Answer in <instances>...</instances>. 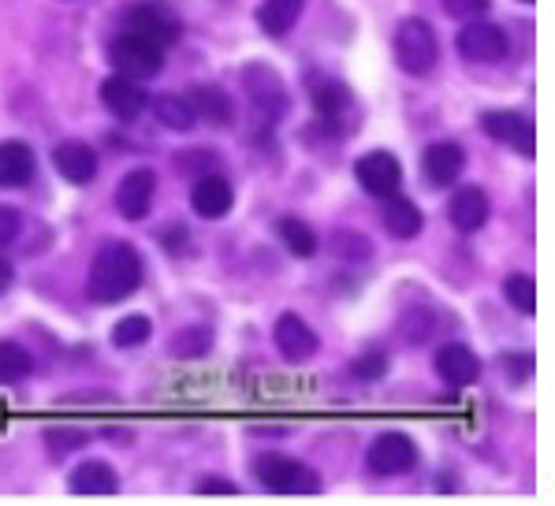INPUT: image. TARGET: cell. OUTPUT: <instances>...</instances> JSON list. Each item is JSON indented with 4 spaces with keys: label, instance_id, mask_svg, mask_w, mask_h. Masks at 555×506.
<instances>
[{
    "label": "cell",
    "instance_id": "cell-16",
    "mask_svg": "<svg viewBox=\"0 0 555 506\" xmlns=\"http://www.w3.org/2000/svg\"><path fill=\"white\" fill-rule=\"evenodd\" d=\"M448 220L455 224V231L463 235H474L489 224V194L481 186H463V191L451 194L448 202Z\"/></svg>",
    "mask_w": 555,
    "mask_h": 506
},
{
    "label": "cell",
    "instance_id": "cell-1",
    "mask_svg": "<svg viewBox=\"0 0 555 506\" xmlns=\"http://www.w3.org/2000/svg\"><path fill=\"white\" fill-rule=\"evenodd\" d=\"M139 287H142V254L134 250L131 243L116 238V243H105L93 254L90 276H87L90 302H98V306L124 302V298H131Z\"/></svg>",
    "mask_w": 555,
    "mask_h": 506
},
{
    "label": "cell",
    "instance_id": "cell-23",
    "mask_svg": "<svg viewBox=\"0 0 555 506\" xmlns=\"http://www.w3.org/2000/svg\"><path fill=\"white\" fill-rule=\"evenodd\" d=\"M306 0H261L258 8V27L269 34V38H284L298 27L302 20Z\"/></svg>",
    "mask_w": 555,
    "mask_h": 506
},
{
    "label": "cell",
    "instance_id": "cell-6",
    "mask_svg": "<svg viewBox=\"0 0 555 506\" xmlns=\"http://www.w3.org/2000/svg\"><path fill=\"white\" fill-rule=\"evenodd\" d=\"M365 462L377 477H403L417 466V447L406 432H380L365 451Z\"/></svg>",
    "mask_w": 555,
    "mask_h": 506
},
{
    "label": "cell",
    "instance_id": "cell-9",
    "mask_svg": "<svg viewBox=\"0 0 555 506\" xmlns=\"http://www.w3.org/2000/svg\"><path fill=\"white\" fill-rule=\"evenodd\" d=\"M272 342H276L280 358H284V362H292V365H306L313 354H318V347H321L318 332H313L298 313H284V316H280L276 328H272Z\"/></svg>",
    "mask_w": 555,
    "mask_h": 506
},
{
    "label": "cell",
    "instance_id": "cell-3",
    "mask_svg": "<svg viewBox=\"0 0 555 506\" xmlns=\"http://www.w3.org/2000/svg\"><path fill=\"white\" fill-rule=\"evenodd\" d=\"M254 477H258L261 488L276 495H318L321 492V477L313 473L310 466H302L298 458H287V454H264L254 466Z\"/></svg>",
    "mask_w": 555,
    "mask_h": 506
},
{
    "label": "cell",
    "instance_id": "cell-19",
    "mask_svg": "<svg viewBox=\"0 0 555 506\" xmlns=\"http://www.w3.org/2000/svg\"><path fill=\"white\" fill-rule=\"evenodd\" d=\"M384 202V231H388L391 238H417L422 235V228H425V217H422V209H417L410 197H403V194H388V197H380Z\"/></svg>",
    "mask_w": 555,
    "mask_h": 506
},
{
    "label": "cell",
    "instance_id": "cell-10",
    "mask_svg": "<svg viewBox=\"0 0 555 506\" xmlns=\"http://www.w3.org/2000/svg\"><path fill=\"white\" fill-rule=\"evenodd\" d=\"M98 93H101V105H105L116 119H124V124L139 119L150 108V98H146V90H142V82L127 79V75H108Z\"/></svg>",
    "mask_w": 555,
    "mask_h": 506
},
{
    "label": "cell",
    "instance_id": "cell-33",
    "mask_svg": "<svg viewBox=\"0 0 555 506\" xmlns=\"http://www.w3.org/2000/svg\"><path fill=\"white\" fill-rule=\"evenodd\" d=\"M23 235V212L12 209V205H0V246L15 243Z\"/></svg>",
    "mask_w": 555,
    "mask_h": 506
},
{
    "label": "cell",
    "instance_id": "cell-12",
    "mask_svg": "<svg viewBox=\"0 0 555 506\" xmlns=\"http://www.w3.org/2000/svg\"><path fill=\"white\" fill-rule=\"evenodd\" d=\"M433 368H437L440 380L451 384V388H469V384L481 380V358L466 342H443L437 358H433Z\"/></svg>",
    "mask_w": 555,
    "mask_h": 506
},
{
    "label": "cell",
    "instance_id": "cell-11",
    "mask_svg": "<svg viewBox=\"0 0 555 506\" xmlns=\"http://www.w3.org/2000/svg\"><path fill=\"white\" fill-rule=\"evenodd\" d=\"M153 194H157V176L150 168H131L116 186V209L124 220H142L153 209Z\"/></svg>",
    "mask_w": 555,
    "mask_h": 506
},
{
    "label": "cell",
    "instance_id": "cell-18",
    "mask_svg": "<svg viewBox=\"0 0 555 506\" xmlns=\"http://www.w3.org/2000/svg\"><path fill=\"white\" fill-rule=\"evenodd\" d=\"M235 205V191L224 176H205L194 183V194H191V209L198 212L202 220H220L228 217Z\"/></svg>",
    "mask_w": 555,
    "mask_h": 506
},
{
    "label": "cell",
    "instance_id": "cell-15",
    "mask_svg": "<svg viewBox=\"0 0 555 506\" xmlns=\"http://www.w3.org/2000/svg\"><path fill=\"white\" fill-rule=\"evenodd\" d=\"M53 168L67 179V183L87 186V183L98 179L101 160H98V153H93L87 142H60L53 150Z\"/></svg>",
    "mask_w": 555,
    "mask_h": 506
},
{
    "label": "cell",
    "instance_id": "cell-24",
    "mask_svg": "<svg viewBox=\"0 0 555 506\" xmlns=\"http://www.w3.org/2000/svg\"><path fill=\"white\" fill-rule=\"evenodd\" d=\"M186 101H191L194 116H202L205 124H212V127H228L235 119L232 98H228L220 86H194Z\"/></svg>",
    "mask_w": 555,
    "mask_h": 506
},
{
    "label": "cell",
    "instance_id": "cell-31",
    "mask_svg": "<svg viewBox=\"0 0 555 506\" xmlns=\"http://www.w3.org/2000/svg\"><path fill=\"white\" fill-rule=\"evenodd\" d=\"M351 373L358 376V380H365V384L384 380V373H388V354H380V350H370V354L354 358Z\"/></svg>",
    "mask_w": 555,
    "mask_h": 506
},
{
    "label": "cell",
    "instance_id": "cell-32",
    "mask_svg": "<svg viewBox=\"0 0 555 506\" xmlns=\"http://www.w3.org/2000/svg\"><path fill=\"white\" fill-rule=\"evenodd\" d=\"M46 443H49V451H53V454H67V451H75V447H82V443H87V432H82V428H49Z\"/></svg>",
    "mask_w": 555,
    "mask_h": 506
},
{
    "label": "cell",
    "instance_id": "cell-2",
    "mask_svg": "<svg viewBox=\"0 0 555 506\" xmlns=\"http://www.w3.org/2000/svg\"><path fill=\"white\" fill-rule=\"evenodd\" d=\"M391 49H396V64L403 67L406 75H417V79H422V75H433V67H437V60H440L437 30H433L425 20L399 23Z\"/></svg>",
    "mask_w": 555,
    "mask_h": 506
},
{
    "label": "cell",
    "instance_id": "cell-36",
    "mask_svg": "<svg viewBox=\"0 0 555 506\" xmlns=\"http://www.w3.org/2000/svg\"><path fill=\"white\" fill-rule=\"evenodd\" d=\"M507 365L515 368V373H511V380L515 384H522L529 373H533V362H529V358H507Z\"/></svg>",
    "mask_w": 555,
    "mask_h": 506
},
{
    "label": "cell",
    "instance_id": "cell-38",
    "mask_svg": "<svg viewBox=\"0 0 555 506\" xmlns=\"http://www.w3.org/2000/svg\"><path fill=\"white\" fill-rule=\"evenodd\" d=\"M522 4H533V0H522Z\"/></svg>",
    "mask_w": 555,
    "mask_h": 506
},
{
    "label": "cell",
    "instance_id": "cell-29",
    "mask_svg": "<svg viewBox=\"0 0 555 506\" xmlns=\"http://www.w3.org/2000/svg\"><path fill=\"white\" fill-rule=\"evenodd\" d=\"M209 347H212V332L202 328V324H191V328H183L172 339L176 358H202V354H209Z\"/></svg>",
    "mask_w": 555,
    "mask_h": 506
},
{
    "label": "cell",
    "instance_id": "cell-37",
    "mask_svg": "<svg viewBox=\"0 0 555 506\" xmlns=\"http://www.w3.org/2000/svg\"><path fill=\"white\" fill-rule=\"evenodd\" d=\"M15 283V269H12V261H8L4 254H0V295H4L8 287Z\"/></svg>",
    "mask_w": 555,
    "mask_h": 506
},
{
    "label": "cell",
    "instance_id": "cell-21",
    "mask_svg": "<svg viewBox=\"0 0 555 506\" xmlns=\"http://www.w3.org/2000/svg\"><path fill=\"white\" fill-rule=\"evenodd\" d=\"M67 488H72L75 495H116L119 492V473L108 462H82V466L72 469V477H67Z\"/></svg>",
    "mask_w": 555,
    "mask_h": 506
},
{
    "label": "cell",
    "instance_id": "cell-13",
    "mask_svg": "<svg viewBox=\"0 0 555 506\" xmlns=\"http://www.w3.org/2000/svg\"><path fill=\"white\" fill-rule=\"evenodd\" d=\"M481 127L492 142L511 145V150L522 153V157H533V124H529L522 113H511V108H503V113H485Z\"/></svg>",
    "mask_w": 555,
    "mask_h": 506
},
{
    "label": "cell",
    "instance_id": "cell-30",
    "mask_svg": "<svg viewBox=\"0 0 555 506\" xmlns=\"http://www.w3.org/2000/svg\"><path fill=\"white\" fill-rule=\"evenodd\" d=\"M503 295H507V302L515 306L518 313H533L537 310V290H533V280L522 276V272H515V276H507L503 283Z\"/></svg>",
    "mask_w": 555,
    "mask_h": 506
},
{
    "label": "cell",
    "instance_id": "cell-7",
    "mask_svg": "<svg viewBox=\"0 0 555 506\" xmlns=\"http://www.w3.org/2000/svg\"><path fill=\"white\" fill-rule=\"evenodd\" d=\"M243 86H246V93H250L254 105H258L261 116L284 119L287 113H292V93H287L284 79H280L269 64H250V67H246Z\"/></svg>",
    "mask_w": 555,
    "mask_h": 506
},
{
    "label": "cell",
    "instance_id": "cell-27",
    "mask_svg": "<svg viewBox=\"0 0 555 506\" xmlns=\"http://www.w3.org/2000/svg\"><path fill=\"white\" fill-rule=\"evenodd\" d=\"M30 354L20 347V342H8V339H0V384H20V380H27L30 376Z\"/></svg>",
    "mask_w": 555,
    "mask_h": 506
},
{
    "label": "cell",
    "instance_id": "cell-20",
    "mask_svg": "<svg viewBox=\"0 0 555 506\" xmlns=\"http://www.w3.org/2000/svg\"><path fill=\"white\" fill-rule=\"evenodd\" d=\"M310 98H313V108H318V116L324 119V124H332V127H339L344 124V116L351 113V105H354V98H351V90H347L339 79H313L310 82Z\"/></svg>",
    "mask_w": 555,
    "mask_h": 506
},
{
    "label": "cell",
    "instance_id": "cell-8",
    "mask_svg": "<svg viewBox=\"0 0 555 506\" xmlns=\"http://www.w3.org/2000/svg\"><path fill=\"white\" fill-rule=\"evenodd\" d=\"M354 179H358V186H362L365 194L388 197V194H396L399 186H403V165H399L396 153L373 150V153H365V157H358Z\"/></svg>",
    "mask_w": 555,
    "mask_h": 506
},
{
    "label": "cell",
    "instance_id": "cell-14",
    "mask_svg": "<svg viewBox=\"0 0 555 506\" xmlns=\"http://www.w3.org/2000/svg\"><path fill=\"white\" fill-rule=\"evenodd\" d=\"M127 30L134 34H146V38H153L157 46H176L179 34H183V27H179V20L168 8H157V4H134L131 12H127Z\"/></svg>",
    "mask_w": 555,
    "mask_h": 506
},
{
    "label": "cell",
    "instance_id": "cell-26",
    "mask_svg": "<svg viewBox=\"0 0 555 506\" xmlns=\"http://www.w3.org/2000/svg\"><path fill=\"white\" fill-rule=\"evenodd\" d=\"M280 238H284V246L292 250L295 257H313L318 254V235H313L310 224H302L298 217H284L280 220Z\"/></svg>",
    "mask_w": 555,
    "mask_h": 506
},
{
    "label": "cell",
    "instance_id": "cell-28",
    "mask_svg": "<svg viewBox=\"0 0 555 506\" xmlns=\"http://www.w3.org/2000/svg\"><path fill=\"white\" fill-rule=\"evenodd\" d=\"M150 336H153V324H150V316H142V313L119 316L116 328H113V342H116L119 350L142 347V342H150Z\"/></svg>",
    "mask_w": 555,
    "mask_h": 506
},
{
    "label": "cell",
    "instance_id": "cell-25",
    "mask_svg": "<svg viewBox=\"0 0 555 506\" xmlns=\"http://www.w3.org/2000/svg\"><path fill=\"white\" fill-rule=\"evenodd\" d=\"M153 116L160 119V127H172V131H191V127L198 124L191 101H186V98H172V93H165V98L153 101Z\"/></svg>",
    "mask_w": 555,
    "mask_h": 506
},
{
    "label": "cell",
    "instance_id": "cell-5",
    "mask_svg": "<svg viewBox=\"0 0 555 506\" xmlns=\"http://www.w3.org/2000/svg\"><path fill=\"white\" fill-rule=\"evenodd\" d=\"M507 49V30L489 20H466V27L459 30V56L466 64H500Z\"/></svg>",
    "mask_w": 555,
    "mask_h": 506
},
{
    "label": "cell",
    "instance_id": "cell-17",
    "mask_svg": "<svg viewBox=\"0 0 555 506\" xmlns=\"http://www.w3.org/2000/svg\"><path fill=\"white\" fill-rule=\"evenodd\" d=\"M466 168V153L463 145L455 142H433L429 150L422 153V176L429 179L433 186H451Z\"/></svg>",
    "mask_w": 555,
    "mask_h": 506
},
{
    "label": "cell",
    "instance_id": "cell-4",
    "mask_svg": "<svg viewBox=\"0 0 555 506\" xmlns=\"http://www.w3.org/2000/svg\"><path fill=\"white\" fill-rule=\"evenodd\" d=\"M108 56H113L119 75L139 79V82L160 75V67H165V46H157L153 38H146V34H134V30L119 34V38L113 41V49H108Z\"/></svg>",
    "mask_w": 555,
    "mask_h": 506
},
{
    "label": "cell",
    "instance_id": "cell-22",
    "mask_svg": "<svg viewBox=\"0 0 555 506\" xmlns=\"http://www.w3.org/2000/svg\"><path fill=\"white\" fill-rule=\"evenodd\" d=\"M38 171V157L27 142H0V186H27Z\"/></svg>",
    "mask_w": 555,
    "mask_h": 506
},
{
    "label": "cell",
    "instance_id": "cell-34",
    "mask_svg": "<svg viewBox=\"0 0 555 506\" xmlns=\"http://www.w3.org/2000/svg\"><path fill=\"white\" fill-rule=\"evenodd\" d=\"M492 0H443V12L455 15V20H477V15L489 12Z\"/></svg>",
    "mask_w": 555,
    "mask_h": 506
},
{
    "label": "cell",
    "instance_id": "cell-35",
    "mask_svg": "<svg viewBox=\"0 0 555 506\" xmlns=\"http://www.w3.org/2000/svg\"><path fill=\"white\" fill-rule=\"evenodd\" d=\"M198 492L202 495H238V488L232 484V480H212V477H205V480H198Z\"/></svg>",
    "mask_w": 555,
    "mask_h": 506
}]
</instances>
